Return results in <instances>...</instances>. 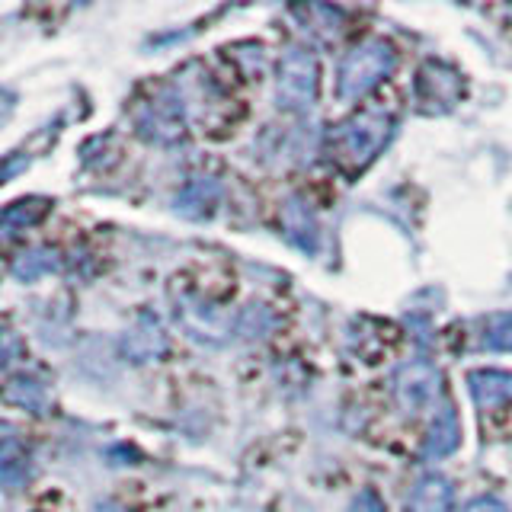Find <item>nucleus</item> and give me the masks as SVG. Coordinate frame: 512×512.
Wrapping results in <instances>:
<instances>
[{
	"instance_id": "obj_1",
	"label": "nucleus",
	"mask_w": 512,
	"mask_h": 512,
	"mask_svg": "<svg viewBox=\"0 0 512 512\" xmlns=\"http://www.w3.org/2000/svg\"><path fill=\"white\" fill-rule=\"evenodd\" d=\"M391 135H394L391 112L359 109L356 116H349L343 125H336V132L330 135V144H327L330 164L346 176H359L384 148H388Z\"/></svg>"
},
{
	"instance_id": "obj_2",
	"label": "nucleus",
	"mask_w": 512,
	"mask_h": 512,
	"mask_svg": "<svg viewBox=\"0 0 512 512\" xmlns=\"http://www.w3.org/2000/svg\"><path fill=\"white\" fill-rule=\"evenodd\" d=\"M397 68V48L388 39H365L336 68V96L346 103H356L384 84Z\"/></svg>"
},
{
	"instance_id": "obj_3",
	"label": "nucleus",
	"mask_w": 512,
	"mask_h": 512,
	"mask_svg": "<svg viewBox=\"0 0 512 512\" xmlns=\"http://www.w3.org/2000/svg\"><path fill=\"white\" fill-rule=\"evenodd\" d=\"M320 90V64L311 48L292 45L285 48L276 71V103L282 112H308L317 103Z\"/></svg>"
},
{
	"instance_id": "obj_4",
	"label": "nucleus",
	"mask_w": 512,
	"mask_h": 512,
	"mask_svg": "<svg viewBox=\"0 0 512 512\" xmlns=\"http://www.w3.org/2000/svg\"><path fill=\"white\" fill-rule=\"evenodd\" d=\"M464 93H468V80L458 68L445 61H423L420 71L413 77V106L423 112V116H442V112H452Z\"/></svg>"
},
{
	"instance_id": "obj_5",
	"label": "nucleus",
	"mask_w": 512,
	"mask_h": 512,
	"mask_svg": "<svg viewBox=\"0 0 512 512\" xmlns=\"http://www.w3.org/2000/svg\"><path fill=\"white\" fill-rule=\"evenodd\" d=\"M135 125L148 141H157V144L183 141V135H186V106L180 100V93L164 90V93L151 96V100H144L138 106V112H135Z\"/></svg>"
},
{
	"instance_id": "obj_6",
	"label": "nucleus",
	"mask_w": 512,
	"mask_h": 512,
	"mask_svg": "<svg viewBox=\"0 0 512 512\" xmlns=\"http://www.w3.org/2000/svg\"><path fill=\"white\" fill-rule=\"evenodd\" d=\"M442 391V375L436 365L429 362H410L397 372L394 378V397L404 413H420L426 410L432 400Z\"/></svg>"
},
{
	"instance_id": "obj_7",
	"label": "nucleus",
	"mask_w": 512,
	"mask_h": 512,
	"mask_svg": "<svg viewBox=\"0 0 512 512\" xmlns=\"http://www.w3.org/2000/svg\"><path fill=\"white\" fill-rule=\"evenodd\" d=\"M468 388L480 410H500L512 404V372L506 368H474L468 372Z\"/></svg>"
},
{
	"instance_id": "obj_8",
	"label": "nucleus",
	"mask_w": 512,
	"mask_h": 512,
	"mask_svg": "<svg viewBox=\"0 0 512 512\" xmlns=\"http://www.w3.org/2000/svg\"><path fill=\"white\" fill-rule=\"evenodd\" d=\"M122 352L132 362H154L167 352V333L151 314H141L132 330L122 336Z\"/></svg>"
},
{
	"instance_id": "obj_9",
	"label": "nucleus",
	"mask_w": 512,
	"mask_h": 512,
	"mask_svg": "<svg viewBox=\"0 0 512 512\" xmlns=\"http://www.w3.org/2000/svg\"><path fill=\"white\" fill-rule=\"evenodd\" d=\"M455 509V484L442 474H426L413 484L407 512H452Z\"/></svg>"
},
{
	"instance_id": "obj_10",
	"label": "nucleus",
	"mask_w": 512,
	"mask_h": 512,
	"mask_svg": "<svg viewBox=\"0 0 512 512\" xmlns=\"http://www.w3.org/2000/svg\"><path fill=\"white\" fill-rule=\"evenodd\" d=\"M32 474V455L29 445L16 436L0 439V487L4 490H16L23 487Z\"/></svg>"
},
{
	"instance_id": "obj_11",
	"label": "nucleus",
	"mask_w": 512,
	"mask_h": 512,
	"mask_svg": "<svg viewBox=\"0 0 512 512\" xmlns=\"http://www.w3.org/2000/svg\"><path fill=\"white\" fill-rule=\"evenodd\" d=\"M221 199V186L212 176H202V180H192L180 196H176V212L186 218H208L215 212V205Z\"/></svg>"
},
{
	"instance_id": "obj_12",
	"label": "nucleus",
	"mask_w": 512,
	"mask_h": 512,
	"mask_svg": "<svg viewBox=\"0 0 512 512\" xmlns=\"http://www.w3.org/2000/svg\"><path fill=\"white\" fill-rule=\"evenodd\" d=\"M282 224H285V234L295 240L301 250H314L317 247V221L311 215V208L304 205L298 196H292L282 205Z\"/></svg>"
},
{
	"instance_id": "obj_13",
	"label": "nucleus",
	"mask_w": 512,
	"mask_h": 512,
	"mask_svg": "<svg viewBox=\"0 0 512 512\" xmlns=\"http://www.w3.org/2000/svg\"><path fill=\"white\" fill-rule=\"evenodd\" d=\"M461 442V423H458V413L452 404H445L442 413L436 416V423H432L429 436H426V455L429 458H445L452 455Z\"/></svg>"
},
{
	"instance_id": "obj_14",
	"label": "nucleus",
	"mask_w": 512,
	"mask_h": 512,
	"mask_svg": "<svg viewBox=\"0 0 512 512\" xmlns=\"http://www.w3.org/2000/svg\"><path fill=\"white\" fill-rule=\"evenodd\" d=\"M4 400L13 407H23V410H32V413H45L48 407V388L32 375H16L7 381L4 388Z\"/></svg>"
},
{
	"instance_id": "obj_15",
	"label": "nucleus",
	"mask_w": 512,
	"mask_h": 512,
	"mask_svg": "<svg viewBox=\"0 0 512 512\" xmlns=\"http://www.w3.org/2000/svg\"><path fill=\"white\" fill-rule=\"evenodd\" d=\"M48 205H52V202H45V199L13 202L7 212H0V224H4V228H10V231H23V228L36 224L48 212Z\"/></svg>"
},
{
	"instance_id": "obj_16",
	"label": "nucleus",
	"mask_w": 512,
	"mask_h": 512,
	"mask_svg": "<svg viewBox=\"0 0 512 512\" xmlns=\"http://www.w3.org/2000/svg\"><path fill=\"white\" fill-rule=\"evenodd\" d=\"M480 343H484V349H493V352H512V314H493L487 320Z\"/></svg>"
},
{
	"instance_id": "obj_17",
	"label": "nucleus",
	"mask_w": 512,
	"mask_h": 512,
	"mask_svg": "<svg viewBox=\"0 0 512 512\" xmlns=\"http://www.w3.org/2000/svg\"><path fill=\"white\" fill-rule=\"evenodd\" d=\"M52 266H55V260H45V253H29L23 263H16V276L29 282V279H36L39 272H48Z\"/></svg>"
},
{
	"instance_id": "obj_18",
	"label": "nucleus",
	"mask_w": 512,
	"mask_h": 512,
	"mask_svg": "<svg viewBox=\"0 0 512 512\" xmlns=\"http://www.w3.org/2000/svg\"><path fill=\"white\" fill-rule=\"evenodd\" d=\"M346 512H388V509H384V500L375 490H359L356 496H352Z\"/></svg>"
},
{
	"instance_id": "obj_19",
	"label": "nucleus",
	"mask_w": 512,
	"mask_h": 512,
	"mask_svg": "<svg viewBox=\"0 0 512 512\" xmlns=\"http://www.w3.org/2000/svg\"><path fill=\"white\" fill-rule=\"evenodd\" d=\"M20 356V336H16L13 330H0V372Z\"/></svg>"
},
{
	"instance_id": "obj_20",
	"label": "nucleus",
	"mask_w": 512,
	"mask_h": 512,
	"mask_svg": "<svg viewBox=\"0 0 512 512\" xmlns=\"http://www.w3.org/2000/svg\"><path fill=\"white\" fill-rule=\"evenodd\" d=\"M464 512H509V506L500 500V496H477V500L464 506Z\"/></svg>"
},
{
	"instance_id": "obj_21",
	"label": "nucleus",
	"mask_w": 512,
	"mask_h": 512,
	"mask_svg": "<svg viewBox=\"0 0 512 512\" xmlns=\"http://www.w3.org/2000/svg\"><path fill=\"white\" fill-rule=\"evenodd\" d=\"M93 512H132V509H125V506H119V503L103 500V503H96V506H93Z\"/></svg>"
},
{
	"instance_id": "obj_22",
	"label": "nucleus",
	"mask_w": 512,
	"mask_h": 512,
	"mask_svg": "<svg viewBox=\"0 0 512 512\" xmlns=\"http://www.w3.org/2000/svg\"><path fill=\"white\" fill-rule=\"evenodd\" d=\"M10 93H0V119H4L7 116V112H10Z\"/></svg>"
}]
</instances>
